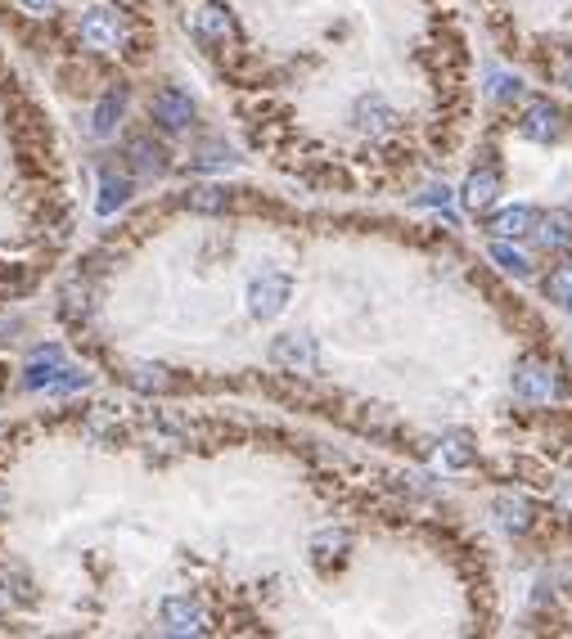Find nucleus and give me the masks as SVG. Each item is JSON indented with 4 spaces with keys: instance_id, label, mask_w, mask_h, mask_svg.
<instances>
[{
    "instance_id": "nucleus-10",
    "label": "nucleus",
    "mask_w": 572,
    "mask_h": 639,
    "mask_svg": "<svg viewBox=\"0 0 572 639\" xmlns=\"http://www.w3.org/2000/svg\"><path fill=\"white\" fill-rule=\"evenodd\" d=\"M536 221H541V216H536L527 203H518V207H505V212L491 216L487 230L496 234V239H523V234H532V230H536Z\"/></svg>"
},
{
    "instance_id": "nucleus-25",
    "label": "nucleus",
    "mask_w": 572,
    "mask_h": 639,
    "mask_svg": "<svg viewBox=\"0 0 572 639\" xmlns=\"http://www.w3.org/2000/svg\"><path fill=\"white\" fill-rule=\"evenodd\" d=\"M199 153H203V158H194V167H230V162H235L226 144H203Z\"/></svg>"
},
{
    "instance_id": "nucleus-15",
    "label": "nucleus",
    "mask_w": 572,
    "mask_h": 639,
    "mask_svg": "<svg viewBox=\"0 0 572 639\" xmlns=\"http://www.w3.org/2000/svg\"><path fill=\"white\" fill-rule=\"evenodd\" d=\"M536 239L541 248H568L572 243V212H545L536 221Z\"/></svg>"
},
{
    "instance_id": "nucleus-24",
    "label": "nucleus",
    "mask_w": 572,
    "mask_h": 639,
    "mask_svg": "<svg viewBox=\"0 0 572 639\" xmlns=\"http://www.w3.org/2000/svg\"><path fill=\"white\" fill-rule=\"evenodd\" d=\"M131 383H136L140 392H163V387H167V374H163V369H149V365H140L136 374H131Z\"/></svg>"
},
{
    "instance_id": "nucleus-5",
    "label": "nucleus",
    "mask_w": 572,
    "mask_h": 639,
    "mask_svg": "<svg viewBox=\"0 0 572 639\" xmlns=\"http://www.w3.org/2000/svg\"><path fill=\"white\" fill-rule=\"evenodd\" d=\"M514 392L532 405H550L563 396V378H559V369L545 365V360H523V365L514 369Z\"/></svg>"
},
{
    "instance_id": "nucleus-20",
    "label": "nucleus",
    "mask_w": 572,
    "mask_h": 639,
    "mask_svg": "<svg viewBox=\"0 0 572 639\" xmlns=\"http://www.w3.org/2000/svg\"><path fill=\"white\" fill-rule=\"evenodd\" d=\"M496 513H500V522H505L509 531H527V522H532V509H527V500H500L496 504Z\"/></svg>"
},
{
    "instance_id": "nucleus-3",
    "label": "nucleus",
    "mask_w": 572,
    "mask_h": 639,
    "mask_svg": "<svg viewBox=\"0 0 572 639\" xmlns=\"http://www.w3.org/2000/svg\"><path fill=\"white\" fill-rule=\"evenodd\" d=\"M77 32H82L86 50H95V54H118L122 45H127V27H122V18L104 5L86 9L82 23H77Z\"/></svg>"
},
{
    "instance_id": "nucleus-2",
    "label": "nucleus",
    "mask_w": 572,
    "mask_h": 639,
    "mask_svg": "<svg viewBox=\"0 0 572 639\" xmlns=\"http://www.w3.org/2000/svg\"><path fill=\"white\" fill-rule=\"evenodd\" d=\"M289 293H293V279L284 275V270L266 266L262 275H253V284H248V315H253V320H275V315L289 306Z\"/></svg>"
},
{
    "instance_id": "nucleus-22",
    "label": "nucleus",
    "mask_w": 572,
    "mask_h": 639,
    "mask_svg": "<svg viewBox=\"0 0 572 639\" xmlns=\"http://www.w3.org/2000/svg\"><path fill=\"white\" fill-rule=\"evenodd\" d=\"M347 545H352V536H347V531H320L316 536V558L320 563H329V558H338V554H347Z\"/></svg>"
},
{
    "instance_id": "nucleus-28",
    "label": "nucleus",
    "mask_w": 572,
    "mask_h": 639,
    "mask_svg": "<svg viewBox=\"0 0 572 639\" xmlns=\"http://www.w3.org/2000/svg\"><path fill=\"white\" fill-rule=\"evenodd\" d=\"M446 198H451V194H446L442 185H433V189H424V198H419V203H428V207H446Z\"/></svg>"
},
{
    "instance_id": "nucleus-16",
    "label": "nucleus",
    "mask_w": 572,
    "mask_h": 639,
    "mask_svg": "<svg viewBox=\"0 0 572 639\" xmlns=\"http://www.w3.org/2000/svg\"><path fill=\"white\" fill-rule=\"evenodd\" d=\"M185 203H190L194 212H226L230 194H226V189H217V185H199V189H190V194H185Z\"/></svg>"
},
{
    "instance_id": "nucleus-29",
    "label": "nucleus",
    "mask_w": 572,
    "mask_h": 639,
    "mask_svg": "<svg viewBox=\"0 0 572 639\" xmlns=\"http://www.w3.org/2000/svg\"><path fill=\"white\" fill-rule=\"evenodd\" d=\"M563 306H568V311H572V297H568V302H563Z\"/></svg>"
},
{
    "instance_id": "nucleus-23",
    "label": "nucleus",
    "mask_w": 572,
    "mask_h": 639,
    "mask_svg": "<svg viewBox=\"0 0 572 639\" xmlns=\"http://www.w3.org/2000/svg\"><path fill=\"white\" fill-rule=\"evenodd\" d=\"M545 293H550L554 302H568V297H572V261H563V266L545 279Z\"/></svg>"
},
{
    "instance_id": "nucleus-19",
    "label": "nucleus",
    "mask_w": 572,
    "mask_h": 639,
    "mask_svg": "<svg viewBox=\"0 0 572 639\" xmlns=\"http://www.w3.org/2000/svg\"><path fill=\"white\" fill-rule=\"evenodd\" d=\"M437 455H442V468H451V473H455V468H469L473 464V446L464 437H446Z\"/></svg>"
},
{
    "instance_id": "nucleus-18",
    "label": "nucleus",
    "mask_w": 572,
    "mask_h": 639,
    "mask_svg": "<svg viewBox=\"0 0 572 639\" xmlns=\"http://www.w3.org/2000/svg\"><path fill=\"white\" fill-rule=\"evenodd\" d=\"M86 383H91V374H86V369H77V365H64V369H59V374H55V378H50V383H46V392H50V396H64V392H82Z\"/></svg>"
},
{
    "instance_id": "nucleus-6",
    "label": "nucleus",
    "mask_w": 572,
    "mask_h": 639,
    "mask_svg": "<svg viewBox=\"0 0 572 639\" xmlns=\"http://www.w3.org/2000/svg\"><path fill=\"white\" fill-rule=\"evenodd\" d=\"M158 617H163L167 635H203V630H208V612H203V603L194 599V594H172V599H163Z\"/></svg>"
},
{
    "instance_id": "nucleus-14",
    "label": "nucleus",
    "mask_w": 572,
    "mask_h": 639,
    "mask_svg": "<svg viewBox=\"0 0 572 639\" xmlns=\"http://www.w3.org/2000/svg\"><path fill=\"white\" fill-rule=\"evenodd\" d=\"M131 198V180L118 176V171H104L100 180V198H95V216H113L122 203Z\"/></svg>"
},
{
    "instance_id": "nucleus-26",
    "label": "nucleus",
    "mask_w": 572,
    "mask_h": 639,
    "mask_svg": "<svg viewBox=\"0 0 572 639\" xmlns=\"http://www.w3.org/2000/svg\"><path fill=\"white\" fill-rule=\"evenodd\" d=\"M550 72H554V81H559L563 90H572V45H568V50H559V59L550 63Z\"/></svg>"
},
{
    "instance_id": "nucleus-21",
    "label": "nucleus",
    "mask_w": 572,
    "mask_h": 639,
    "mask_svg": "<svg viewBox=\"0 0 572 639\" xmlns=\"http://www.w3.org/2000/svg\"><path fill=\"white\" fill-rule=\"evenodd\" d=\"M487 95L496 99V104H505V99H518V95H523V81H518L514 72H491V77H487Z\"/></svg>"
},
{
    "instance_id": "nucleus-27",
    "label": "nucleus",
    "mask_w": 572,
    "mask_h": 639,
    "mask_svg": "<svg viewBox=\"0 0 572 639\" xmlns=\"http://www.w3.org/2000/svg\"><path fill=\"white\" fill-rule=\"evenodd\" d=\"M23 9H28V14H55V5L59 0H19Z\"/></svg>"
},
{
    "instance_id": "nucleus-4",
    "label": "nucleus",
    "mask_w": 572,
    "mask_h": 639,
    "mask_svg": "<svg viewBox=\"0 0 572 639\" xmlns=\"http://www.w3.org/2000/svg\"><path fill=\"white\" fill-rule=\"evenodd\" d=\"M271 365L284 369V374H316L320 369V347L316 338H307V333H280V338L271 342Z\"/></svg>"
},
{
    "instance_id": "nucleus-13",
    "label": "nucleus",
    "mask_w": 572,
    "mask_h": 639,
    "mask_svg": "<svg viewBox=\"0 0 572 639\" xmlns=\"http://www.w3.org/2000/svg\"><path fill=\"white\" fill-rule=\"evenodd\" d=\"M64 365H68V360H64V351H59V347H41L37 356L28 360V374H23V383H28L32 392H46V383H50V378H55Z\"/></svg>"
},
{
    "instance_id": "nucleus-12",
    "label": "nucleus",
    "mask_w": 572,
    "mask_h": 639,
    "mask_svg": "<svg viewBox=\"0 0 572 639\" xmlns=\"http://www.w3.org/2000/svg\"><path fill=\"white\" fill-rule=\"evenodd\" d=\"M122 108H127V90H122V86L104 90V99H100V104H95V122H91V131L100 135V140H109V135L118 131V122H122Z\"/></svg>"
},
{
    "instance_id": "nucleus-1",
    "label": "nucleus",
    "mask_w": 572,
    "mask_h": 639,
    "mask_svg": "<svg viewBox=\"0 0 572 639\" xmlns=\"http://www.w3.org/2000/svg\"><path fill=\"white\" fill-rule=\"evenodd\" d=\"M185 32L199 45H208V50H221V45L235 41V18L217 0H190L185 5Z\"/></svg>"
},
{
    "instance_id": "nucleus-11",
    "label": "nucleus",
    "mask_w": 572,
    "mask_h": 639,
    "mask_svg": "<svg viewBox=\"0 0 572 639\" xmlns=\"http://www.w3.org/2000/svg\"><path fill=\"white\" fill-rule=\"evenodd\" d=\"M496 194H500V176L487 167L464 180V207H469V212H487V207L496 203Z\"/></svg>"
},
{
    "instance_id": "nucleus-17",
    "label": "nucleus",
    "mask_w": 572,
    "mask_h": 639,
    "mask_svg": "<svg viewBox=\"0 0 572 639\" xmlns=\"http://www.w3.org/2000/svg\"><path fill=\"white\" fill-rule=\"evenodd\" d=\"M491 261H496L500 270H509V275H527V270H532V261H527L518 248H509V239L491 243Z\"/></svg>"
},
{
    "instance_id": "nucleus-7",
    "label": "nucleus",
    "mask_w": 572,
    "mask_h": 639,
    "mask_svg": "<svg viewBox=\"0 0 572 639\" xmlns=\"http://www.w3.org/2000/svg\"><path fill=\"white\" fill-rule=\"evenodd\" d=\"M149 117H154L163 131H185V126H194V99L185 95V90L167 86L149 99Z\"/></svg>"
},
{
    "instance_id": "nucleus-8",
    "label": "nucleus",
    "mask_w": 572,
    "mask_h": 639,
    "mask_svg": "<svg viewBox=\"0 0 572 639\" xmlns=\"http://www.w3.org/2000/svg\"><path fill=\"white\" fill-rule=\"evenodd\" d=\"M518 131H523L527 140H536V144H554L563 135V117H559V108H554V104H532L523 113V122H518Z\"/></svg>"
},
{
    "instance_id": "nucleus-9",
    "label": "nucleus",
    "mask_w": 572,
    "mask_h": 639,
    "mask_svg": "<svg viewBox=\"0 0 572 639\" xmlns=\"http://www.w3.org/2000/svg\"><path fill=\"white\" fill-rule=\"evenodd\" d=\"M127 158H131V171L136 176H163L167 171V153H163V144H154L149 135H131L127 140Z\"/></svg>"
}]
</instances>
